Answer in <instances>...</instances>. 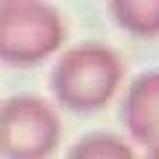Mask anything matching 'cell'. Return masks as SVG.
<instances>
[{"instance_id": "1", "label": "cell", "mask_w": 159, "mask_h": 159, "mask_svg": "<svg viewBox=\"0 0 159 159\" xmlns=\"http://www.w3.org/2000/svg\"><path fill=\"white\" fill-rule=\"evenodd\" d=\"M122 77V64L111 48L80 45L58 61L53 90L74 111H96L106 106Z\"/></svg>"}, {"instance_id": "2", "label": "cell", "mask_w": 159, "mask_h": 159, "mask_svg": "<svg viewBox=\"0 0 159 159\" xmlns=\"http://www.w3.org/2000/svg\"><path fill=\"white\" fill-rule=\"evenodd\" d=\"M125 122L135 141L148 148L159 146V72L135 77L125 101Z\"/></svg>"}, {"instance_id": "3", "label": "cell", "mask_w": 159, "mask_h": 159, "mask_svg": "<svg viewBox=\"0 0 159 159\" xmlns=\"http://www.w3.org/2000/svg\"><path fill=\"white\" fill-rule=\"evenodd\" d=\"M117 24L138 37L159 34V0H109Z\"/></svg>"}, {"instance_id": "4", "label": "cell", "mask_w": 159, "mask_h": 159, "mask_svg": "<svg viewBox=\"0 0 159 159\" xmlns=\"http://www.w3.org/2000/svg\"><path fill=\"white\" fill-rule=\"evenodd\" d=\"M72 154H88V157H103V154H109V157H130V146H127L125 141H119V138L114 135H103V133H98V135H88L80 141V146L74 148Z\"/></svg>"}]
</instances>
